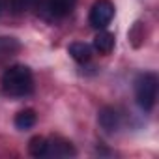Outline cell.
<instances>
[{"label": "cell", "mask_w": 159, "mask_h": 159, "mask_svg": "<svg viewBox=\"0 0 159 159\" xmlns=\"http://www.w3.org/2000/svg\"><path fill=\"white\" fill-rule=\"evenodd\" d=\"M2 90L11 98H25L34 90V77L30 67L15 64L10 66L2 75Z\"/></svg>", "instance_id": "1"}, {"label": "cell", "mask_w": 159, "mask_h": 159, "mask_svg": "<svg viewBox=\"0 0 159 159\" xmlns=\"http://www.w3.org/2000/svg\"><path fill=\"white\" fill-rule=\"evenodd\" d=\"M135 98L140 109L152 111L157 99V75L155 73H142L135 81Z\"/></svg>", "instance_id": "2"}, {"label": "cell", "mask_w": 159, "mask_h": 159, "mask_svg": "<svg viewBox=\"0 0 159 159\" xmlns=\"http://www.w3.org/2000/svg\"><path fill=\"white\" fill-rule=\"evenodd\" d=\"M112 17H114V6L111 0H96L90 10L88 21H90V26H94L98 30H105L111 25Z\"/></svg>", "instance_id": "3"}, {"label": "cell", "mask_w": 159, "mask_h": 159, "mask_svg": "<svg viewBox=\"0 0 159 159\" xmlns=\"http://www.w3.org/2000/svg\"><path fill=\"white\" fill-rule=\"evenodd\" d=\"M75 8V0H47V11L56 17V19H64L67 17Z\"/></svg>", "instance_id": "4"}, {"label": "cell", "mask_w": 159, "mask_h": 159, "mask_svg": "<svg viewBox=\"0 0 159 159\" xmlns=\"http://www.w3.org/2000/svg\"><path fill=\"white\" fill-rule=\"evenodd\" d=\"M99 124L105 131L112 133L120 127V114L112 107H105V109L99 111Z\"/></svg>", "instance_id": "5"}, {"label": "cell", "mask_w": 159, "mask_h": 159, "mask_svg": "<svg viewBox=\"0 0 159 159\" xmlns=\"http://www.w3.org/2000/svg\"><path fill=\"white\" fill-rule=\"evenodd\" d=\"M47 155L67 157V155H75V150H73L71 142H67V140H64V139H52V140H49Z\"/></svg>", "instance_id": "6"}, {"label": "cell", "mask_w": 159, "mask_h": 159, "mask_svg": "<svg viewBox=\"0 0 159 159\" xmlns=\"http://www.w3.org/2000/svg\"><path fill=\"white\" fill-rule=\"evenodd\" d=\"M94 49L99 54H111L114 49V36L107 30H101L94 39Z\"/></svg>", "instance_id": "7"}, {"label": "cell", "mask_w": 159, "mask_h": 159, "mask_svg": "<svg viewBox=\"0 0 159 159\" xmlns=\"http://www.w3.org/2000/svg\"><path fill=\"white\" fill-rule=\"evenodd\" d=\"M69 54H71V58H73L75 62L86 64V62H90V58H92V49H90V45H86V43L77 41V43H71V45H69Z\"/></svg>", "instance_id": "8"}, {"label": "cell", "mask_w": 159, "mask_h": 159, "mask_svg": "<svg viewBox=\"0 0 159 159\" xmlns=\"http://www.w3.org/2000/svg\"><path fill=\"white\" fill-rule=\"evenodd\" d=\"M36 120H38L36 111L34 109H25V111L17 112V116H15V127L26 131V129H30V127L36 125Z\"/></svg>", "instance_id": "9"}, {"label": "cell", "mask_w": 159, "mask_h": 159, "mask_svg": "<svg viewBox=\"0 0 159 159\" xmlns=\"http://www.w3.org/2000/svg\"><path fill=\"white\" fill-rule=\"evenodd\" d=\"M47 148H49V140L45 137H32L28 142V152L34 157H45L47 155Z\"/></svg>", "instance_id": "10"}, {"label": "cell", "mask_w": 159, "mask_h": 159, "mask_svg": "<svg viewBox=\"0 0 159 159\" xmlns=\"http://www.w3.org/2000/svg\"><path fill=\"white\" fill-rule=\"evenodd\" d=\"M21 49L19 41L13 39V38H0V62L13 56L17 51Z\"/></svg>", "instance_id": "11"}, {"label": "cell", "mask_w": 159, "mask_h": 159, "mask_svg": "<svg viewBox=\"0 0 159 159\" xmlns=\"http://www.w3.org/2000/svg\"><path fill=\"white\" fill-rule=\"evenodd\" d=\"M8 4L13 13L21 15V13H26L28 10H32L38 4V0H8Z\"/></svg>", "instance_id": "12"}, {"label": "cell", "mask_w": 159, "mask_h": 159, "mask_svg": "<svg viewBox=\"0 0 159 159\" xmlns=\"http://www.w3.org/2000/svg\"><path fill=\"white\" fill-rule=\"evenodd\" d=\"M0 11H2V2H0Z\"/></svg>", "instance_id": "13"}]
</instances>
